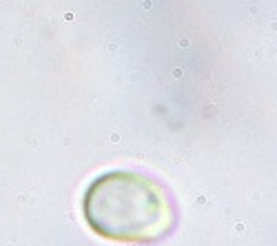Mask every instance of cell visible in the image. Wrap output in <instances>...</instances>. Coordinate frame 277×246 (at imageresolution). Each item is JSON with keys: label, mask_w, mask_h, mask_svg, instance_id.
Returning <instances> with one entry per match:
<instances>
[{"label": "cell", "mask_w": 277, "mask_h": 246, "mask_svg": "<svg viewBox=\"0 0 277 246\" xmlns=\"http://www.w3.org/2000/svg\"><path fill=\"white\" fill-rule=\"evenodd\" d=\"M82 213L91 231L113 242H158L175 226V206L164 186L135 171L98 175L84 191Z\"/></svg>", "instance_id": "6da1fadb"}]
</instances>
